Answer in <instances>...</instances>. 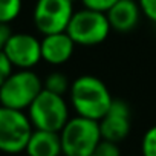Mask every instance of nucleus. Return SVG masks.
Here are the masks:
<instances>
[{
	"label": "nucleus",
	"mask_w": 156,
	"mask_h": 156,
	"mask_svg": "<svg viewBox=\"0 0 156 156\" xmlns=\"http://www.w3.org/2000/svg\"><path fill=\"white\" fill-rule=\"evenodd\" d=\"M69 97L76 115L95 121H100L113 103L109 87L94 75L75 78L70 83Z\"/></svg>",
	"instance_id": "1"
},
{
	"label": "nucleus",
	"mask_w": 156,
	"mask_h": 156,
	"mask_svg": "<svg viewBox=\"0 0 156 156\" xmlns=\"http://www.w3.org/2000/svg\"><path fill=\"white\" fill-rule=\"evenodd\" d=\"M60 138L64 156H90L103 139L100 122L80 115L69 118Z\"/></svg>",
	"instance_id": "2"
},
{
	"label": "nucleus",
	"mask_w": 156,
	"mask_h": 156,
	"mask_svg": "<svg viewBox=\"0 0 156 156\" xmlns=\"http://www.w3.org/2000/svg\"><path fill=\"white\" fill-rule=\"evenodd\" d=\"M41 90L43 81L32 69H17L12 70L0 87V104L17 110H28Z\"/></svg>",
	"instance_id": "3"
},
{
	"label": "nucleus",
	"mask_w": 156,
	"mask_h": 156,
	"mask_svg": "<svg viewBox=\"0 0 156 156\" xmlns=\"http://www.w3.org/2000/svg\"><path fill=\"white\" fill-rule=\"evenodd\" d=\"M28 116L34 129L61 132L69 121V106L63 95L43 89L28 107Z\"/></svg>",
	"instance_id": "4"
},
{
	"label": "nucleus",
	"mask_w": 156,
	"mask_h": 156,
	"mask_svg": "<svg viewBox=\"0 0 156 156\" xmlns=\"http://www.w3.org/2000/svg\"><path fill=\"white\" fill-rule=\"evenodd\" d=\"M32 132L34 126L25 110L0 104V151L8 154L25 151Z\"/></svg>",
	"instance_id": "5"
},
{
	"label": "nucleus",
	"mask_w": 156,
	"mask_h": 156,
	"mask_svg": "<svg viewBox=\"0 0 156 156\" xmlns=\"http://www.w3.org/2000/svg\"><path fill=\"white\" fill-rule=\"evenodd\" d=\"M112 28L106 12L83 8L75 11L66 32L76 46H97L101 44L110 34Z\"/></svg>",
	"instance_id": "6"
},
{
	"label": "nucleus",
	"mask_w": 156,
	"mask_h": 156,
	"mask_svg": "<svg viewBox=\"0 0 156 156\" xmlns=\"http://www.w3.org/2000/svg\"><path fill=\"white\" fill-rule=\"evenodd\" d=\"M73 12L72 0H37L32 11V20L37 31L43 35L64 32Z\"/></svg>",
	"instance_id": "7"
},
{
	"label": "nucleus",
	"mask_w": 156,
	"mask_h": 156,
	"mask_svg": "<svg viewBox=\"0 0 156 156\" xmlns=\"http://www.w3.org/2000/svg\"><path fill=\"white\" fill-rule=\"evenodd\" d=\"M17 69H32L41 61V40L28 32H12L3 49Z\"/></svg>",
	"instance_id": "8"
},
{
	"label": "nucleus",
	"mask_w": 156,
	"mask_h": 156,
	"mask_svg": "<svg viewBox=\"0 0 156 156\" xmlns=\"http://www.w3.org/2000/svg\"><path fill=\"white\" fill-rule=\"evenodd\" d=\"M103 139L121 142L124 141L132 129V110L130 106L122 100H113L107 113L98 121Z\"/></svg>",
	"instance_id": "9"
},
{
	"label": "nucleus",
	"mask_w": 156,
	"mask_h": 156,
	"mask_svg": "<svg viewBox=\"0 0 156 156\" xmlns=\"http://www.w3.org/2000/svg\"><path fill=\"white\" fill-rule=\"evenodd\" d=\"M75 46V41L66 31L48 34L41 38V60L51 66H61L72 58Z\"/></svg>",
	"instance_id": "10"
},
{
	"label": "nucleus",
	"mask_w": 156,
	"mask_h": 156,
	"mask_svg": "<svg viewBox=\"0 0 156 156\" xmlns=\"http://www.w3.org/2000/svg\"><path fill=\"white\" fill-rule=\"evenodd\" d=\"M110 28L116 32L133 31L142 16L138 0H118V2L106 12Z\"/></svg>",
	"instance_id": "11"
},
{
	"label": "nucleus",
	"mask_w": 156,
	"mask_h": 156,
	"mask_svg": "<svg viewBox=\"0 0 156 156\" xmlns=\"http://www.w3.org/2000/svg\"><path fill=\"white\" fill-rule=\"evenodd\" d=\"M25 151L29 156H60L63 154L60 132L34 129Z\"/></svg>",
	"instance_id": "12"
},
{
	"label": "nucleus",
	"mask_w": 156,
	"mask_h": 156,
	"mask_svg": "<svg viewBox=\"0 0 156 156\" xmlns=\"http://www.w3.org/2000/svg\"><path fill=\"white\" fill-rule=\"evenodd\" d=\"M43 89H46L49 92H54V94H58V95H64L66 92H69L70 83H69L67 76L64 73H61V72H52V73H49L44 78Z\"/></svg>",
	"instance_id": "13"
},
{
	"label": "nucleus",
	"mask_w": 156,
	"mask_h": 156,
	"mask_svg": "<svg viewBox=\"0 0 156 156\" xmlns=\"http://www.w3.org/2000/svg\"><path fill=\"white\" fill-rule=\"evenodd\" d=\"M23 8V0H0V23L9 25L14 22Z\"/></svg>",
	"instance_id": "14"
},
{
	"label": "nucleus",
	"mask_w": 156,
	"mask_h": 156,
	"mask_svg": "<svg viewBox=\"0 0 156 156\" xmlns=\"http://www.w3.org/2000/svg\"><path fill=\"white\" fill-rule=\"evenodd\" d=\"M141 156H156V126H151L142 136Z\"/></svg>",
	"instance_id": "15"
},
{
	"label": "nucleus",
	"mask_w": 156,
	"mask_h": 156,
	"mask_svg": "<svg viewBox=\"0 0 156 156\" xmlns=\"http://www.w3.org/2000/svg\"><path fill=\"white\" fill-rule=\"evenodd\" d=\"M95 153H97L98 156H121L118 142L107 141V139H101V142L98 144Z\"/></svg>",
	"instance_id": "16"
},
{
	"label": "nucleus",
	"mask_w": 156,
	"mask_h": 156,
	"mask_svg": "<svg viewBox=\"0 0 156 156\" xmlns=\"http://www.w3.org/2000/svg\"><path fill=\"white\" fill-rule=\"evenodd\" d=\"M83 3V8H89L94 11H100V12H107L118 0H80Z\"/></svg>",
	"instance_id": "17"
},
{
	"label": "nucleus",
	"mask_w": 156,
	"mask_h": 156,
	"mask_svg": "<svg viewBox=\"0 0 156 156\" xmlns=\"http://www.w3.org/2000/svg\"><path fill=\"white\" fill-rule=\"evenodd\" d=\"M138 3L141 6L142 16L153 25H156V0H138Z\"/></svg>",
	"instance_id": "18"
},
{
	"label": "nucleus",
	"mask_w": 156,
	"mask_h": 156,
	"mask_svg": "<svg viewBox=\"0 0 156 156\" xmlns=\"http://www.w3.org/2000/svg\"><path fill=\"white\" fill-rule=\"evenodd\" d=\"M12 70H14V66L8 60L5 52L0 51V87H2V84L6 81V78L12 73Z\"/></svg>",
	"instance_id": "19"
},
{
	"label": "nucleus",
	"mask_w": 156,
	"mask_h": 156,
	"mask_svg": "<svg viewBox=\"0 0 156 156\" xmlns=\"http://www.w3.org/2000/svg\"><path fill=\"white\" fill-rule=\"evenodd\" d=\"M12 31L9 28V25H5V23H0V51L5 49V44L6 41L9 40Z\"/></svg>",
	"instance_id": "20"
},
{
	"label": "nucleus",
	"mask_w": 156,
	"mask_h": 156,
	"mask_svg": "<svg viewBox=\"0 0 156 156\" xmlns=\"http://www.w3.org/2000/svg\"><path fill=\"white\" fill-rule=\"evenodd\" d=\"M90 156H98V154H97V153H92V154H90Z\"/></svg>",
	"instance_id": "21"
},
{
	"label": "nucleus",
	"mask_w": 156,
	"mask_h": 156,
	"mask_svg": "<svg viewBox=\"0 0 156 156\" xmlns=\"http://www.w3.org/2000/svg\"><path fill=\"white\" fill-rule=\"evenodd\" d=\"M72 2H73V3H75V2H76V0H72Z\"/></svg>",
	"instance_id": "22"
},
{
	"label": "nucleus",
	"mask_w": 156,
	"mask_h": 156,
	"mask_svg": "<svg viewBox=\"0 0 156 156\" xmlns=\"http://www.w3.org/2000/svg\"><path fill=\"white\" fill-rule=\"evenodd\" d=\"M26 156H29V154H26Z\"/></svg>",
	"instance_id": "23"
}]
</instances>
